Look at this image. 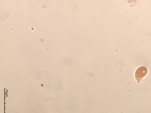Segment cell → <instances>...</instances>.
Listing matches in <instances>:
<instances>
[{
	"label": "cell",
	"instance_id": "6da1fadb",
	"mask_svg": "<svg viewBox=\"0 0 151 113\" xmlns=\"http://www.w3.org/2000/svg\"><path fill=\"white\" fill-rule=\"evenodd\" d=\"M147 72V68L142 67L138 68L135 73V79L138 83H140L141 80L145 77Z\"/></svg>",
	"mask_w": 151,
	"mask_h": 113
}]
</instances>
